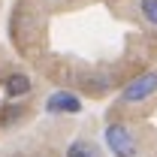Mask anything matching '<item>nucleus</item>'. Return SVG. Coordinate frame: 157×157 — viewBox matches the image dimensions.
<instances>
[{
    "mask_svg": "<svg viewBox=\"0 0 157 157\" xmlns=\"http://www.w3.org/2000/svg\"><path fill=\"white\" fill-rule=\"evenodd\" d=\"M45 109L48 112H55V115H76L78 109H82V100L76 97V94H70V91H55L52 97L45 100Z\"/></svg>",
    "mask_w": 157,
    "mask_h": 157,
    "instance_id": "3",
    "label": "nucleus"
},
{
    "mask_svg": "<svg viewBox=\"0 0 157 157\" xmlns=\"http://www.w3.org/2000/svg\"><path fill=\"white\" fill-rule=\"evenodd\" d=\"M154 91H157V73H142V76H136L124 88L121 100H124V103H142L145 97H151Z\"/></svg>",
    "mask_w": 157,
    "mask_h": 157,
    "instance_id": "2",
    "label": "nucleus"
},
{
    "mask_svg": "<svg viewBox=\"0 0 157 157\" xmlns=\"http://www.w3.org/2000/svg\"><path fill=\"white\" fill-rule=\"evenodd\" d=\"M12 157H24V154H12Z\"/></svg>",
    "mask_w": 157,
    "mask_h": 157,
    "instance_id": "8",
    "label": "nucleus"
},
{
    "mask_svg": "<svg viewBox=\"0 0 157 157\" xmlns=\"http://www.w3.org/2000/svg\"><path fill=\"white\" fill-rule=\"evenodd\" d=\"M18 118H21V106H9V109H3V112H0V124H3V127H9V124H15Z\"/></svg>",
    "mask_w": 157,
    "mask_h": 157,
    "instance_id": "6",
    "label": "nucleus"
},
{
    "mask_svg": "<svg viewBox=\"0 0 157 157\" xmlns=\"http://www.w3.org/2000/svg\"><path fill=\"white\" fill-rule=\"evenodd\" d=\"M67 157H103V154H100L97 145H91V142L78 139V142H73V145L67 148Z\"/></svg>",
    "mask_w": 157,
    "mask_h": 157,
    "instance_id": "5",
    "label": "nucleus"
},
{
    "mask_svg": "<svg viewBox=\"0 0 157 157\" xmlns=\"http://www.w3.org/2000/svg\"><path fill=\"white\" fill-rule=\"evenodd\" d=\"M106 145L112 148L115 157H136V142L124 124H109L106 127Z\"/></svg>",
    "mask_w": 157,
    "mask_h": 157,
    "instance_id": "1",
    "label": "nucleus"
},
{
    "mask_svg": "<svg viewBox=\"0 0 157 157\" xmlns=\"http://www.w3.org/2000/svg\"><path fill=\"white\" fill-rule=\"evenodd\" d=\"M27 91H30V78L24 76V73H12V76L6 78V97L18 100V97H24Z\"/></svg>",
    "mask_w": 157,
    "mask_h": 157,
    "instance_id": "4",
    "label": "nucleus"
},
{
    "mask_svg": "<svg viewBox=\"0 0 157 157\" xmlns=\"http://www.w3.org/2000/svg\"><path fill=\"white\" fill-rule=\"evenodd\" d=\"M139 6H142V15L157 27V0H139Z\"/></svg>",
    "mask_w": 157,
    "mask_h": 157,
    "instance_id": "7",
    "label": "nucleus"
}]
</instances>
